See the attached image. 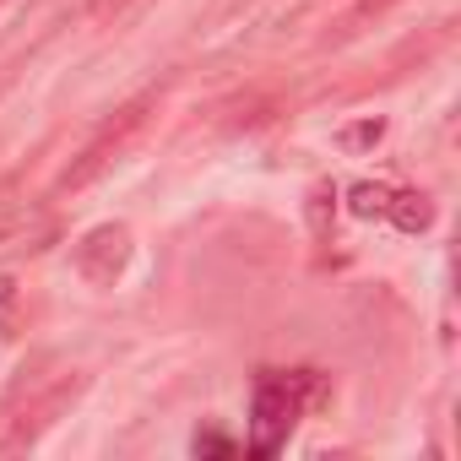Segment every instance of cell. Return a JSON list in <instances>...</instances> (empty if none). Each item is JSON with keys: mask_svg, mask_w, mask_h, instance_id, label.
Instances as JSON below:
<instances>
[{"mask_svg": "<svg viewBox=\"0 0 461 461\" xmlns=\"http://www.w3.org/2000/svg\"><path fill=\"white\" fill-rule=\"evenodd\" d=\"M152 104H158V98L147 93V98L125 104V109H120L114 120H104V125H98V136H93V141H87V147L77 152V163H71V168L60 174V185H55V190L66 195V190H82V185H93V179H98V174H104V168H109V163H114V158H120V152L131 147V136H136V131L147 125Z\"/></svg>", "mask_w": 461, "mask_h": 461, "instance_id": "1", "label": "cell"}, {"mask_svg": "<svg viewBox=\"0 0 461 461\" xmlns=\"http://www.w3.org/2000/svg\"><path fill=\"white\" fill-rule=\"evenodd\" d=\"M299 412H304V407H299V369H294V375H283V369L261 375V385H256V439H250V450H256V456H272V450L288 439V429H294Z\"/></svg>", "mask_w": 461, "mask_h": 461, "instance_id": "2", "label": "cell"}, {"mask_svg": "<svg viewBox=\"0 0 461 461\" xmlns=\"http://www.w3.org/2000/svg\"><path fill=\"white\" fill-rule=\"evenodd\" d=\"M125 261H131V228L125 222H104V228H93V234L77 245V272L93 288H114Z\"/></svg>", "mask_w": 461, "mask_h": 461, "instance_id": "3", "label": "cell"}, {"mask_svg": "<svg viewBox=\"0 0 461 461\" xmlns=\"http://www.w3.org/2000/svg\"><path fill=\"white\" fill-rule=\"evenodd\" d=\"M385 217L402 228V234H423V228L434 222V206H429V195H423V190H391Z\"/></svg>", "mask_w": 461, "mask_h": 461, "instance_id": "4", "label": "cell"}, {"mask_svg": "<svg viewBox=\"0 0 461 461\" xmlns=\"http://www.w3.org/2000/svg\"><path fill=\"white\" fill-rule=\"evenodd\" d=\"M348 206H353V217H385L391 190H385V185H375V179H364V185H353V190H348Z\"/></svg>", "mask_w": 461, "mask_h": 461, "instance_id": "5", "label": "cell"}, {"mask_svg": "<svg viewBox=\"0 0 461 461\" xmlns=\"http://www.w3.org/2000/svg\"><path fill=\"white\" fill-rule=\"evenodd\" d=\"M331 212H337V190L321 179V185L310 190V234H321V240L331 234Z\"/></svg>", "mask_w": 461, "mask_h": 461, "instance_id": "6", "label": "cell"}, {"mask_svg": "<svg viewBox=\"0 0 461 461\" xmlns=\"http://www.w3.org/2000/svg\"><path fill=\"white\" fill-rule=\"evenodd\" d=\"M380 136H385V120H358V125L342 131V147H348V152H364V147H375Z\"/></svg>", "mask_w": 461, "mask_h": 461, "instance_id": "7", "label": "cell"}, {"mask_svg": "<svg viewBox=\"0 0 461 461\" xmlns=\"http://www.w3.org/2000/svg\"><path fill=\"white\" fill-rule=\"evenodd\" d=\"M17 331V294L12 283H0V337H12Z\"/></svg>", "mask_w": 461, "mask_h": 461, "instance_id": "8", "label": "cell"}, {"mask_svg": "<svg viewBox=\"0 0 461 461\" xmlns=\"http://www.w3.org/2000/svg\"><path fill=\"white\" fill-rule=\"evenodd\" d=\"M195 456H234V439H222V434H195Z\"/></svg>", "mask_w": 461, "mask_h": 461, "instance_id": "9", "label": "cell"}]
</instances>
